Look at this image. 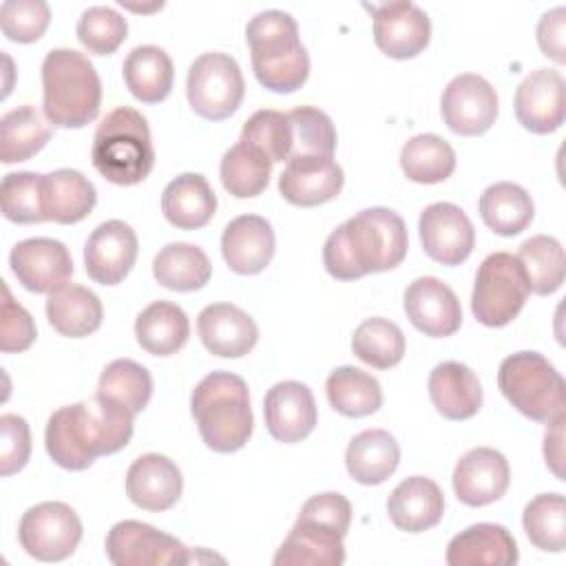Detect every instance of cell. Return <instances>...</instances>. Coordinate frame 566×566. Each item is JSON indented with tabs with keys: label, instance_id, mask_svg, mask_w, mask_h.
Returning a JSON list of instances; mask_svg holds the SVG:
<instances>
[{
	"label": "cell",
	"instance_id": "cell-1",
	"mask_svg": "<svg viewBox=\"0 0 566 566\" xmlns=\"http://www.w3.org/2000/svg\"><path fill=\"white\" fill-rule=\"evenodd\" d=\"M133 418L135 413L124 405L99 394L60 407L46 422V453L66 471H84L95 458L111 455L130 442Z\"/></svg>",
	"mask_w": 566,
	"mask_h": 566
},
{
	"label": "cell",
	"instance_id": "cell-2",
	"mask_svg": "<svg viewBox=\"0 0 566 566\" xmlns=\"http://www.w3.org/2000/svg\"><path fill=\"white\" fill-rule=\"evenodd\" d=\"M409 248L402 217L374 206L340 223L323 245V265L338 281H354L371 272L394 270Z\"/></svg>",
	"mask_w": 566,
	"mask_h": 566
},
{
	"label": "cell",
	"instance_id": "cell-3",
	"mask_svg": "<svg viewBox=\"0 0 566 566\" xmlns=\"http://www.w3.org/2000/svg\"><path fill=\"white\" fill-rule=\"evenodd\" d=\"M254 77L272 93H294L310 75V55L298 38L296 20L281 11H259L245 27Z\"/></svg>",
	"mask_w": 566,
	"mask_h": 566
},
{
	"label": "cell",
	"instance_id": "cell-4",
	"mask_svg": "<svg viewBox=\"0 0 566 566\" xmlns=\"http://www.w3.org/2000/svg\"><path fill=\"white\" fill-rule=\"evenodd\" d=\"M190 413L201 440L217 453L239 451L254 429L248 382L230 371H212L197 382Z\"/></svg>",
	"mask_w": 566,
	"mask_h": 566
},
{
	"label": "cell",
	"instance_id": "cell-5",
	"mask_svg": "<svg viewBox=\"0 0 566 566\" xmlns=\"http://www.w3.org/2000/svg\"><path fill=\"white\" fill-rule=\"evenodd\" d=\"M102 104V82L91 60L75 49H51L42 62V111L49 124L82 128Z\"/></svg>",
	"mask_w": 566,
	"mask_h": 566
},
{
	"label": "cell",
	"instance_id": "cell-6",
	"mask_svg": "<svg viewBox=\"0 0 566 566\" xmlns=\"http://www.w3.org/2000/svg\"><path fill=\"white\" fill-rule=\"evenodd\" d=\"M95 170L115 186L144 181L155 166V148L146 117L130 108H113L97 126L91 146Z\"/></svg>",
	"mask_w": 566,
	"mask_h": 566
},
{
	"label": "cell",
	"instance_id": "cell-7",
	"mask_svg": "<svg viewBox=\"0 0 566 566\" xmlns=\"http://www.w3.org/2000/svg\"><path fill=\"white\" fill-rule=\"evenodd\" d=\"M497 387L526 418L551 424L566 416V385L539 352H515L500 363Z\"/></svg>",
	"mask_w": 566,
	"mask_h": 566
},
{
	"label": "cell",
	"instance_id": "cell-8",
	"mask_svg": "<svg viewBox=\"0 0 566 566\" xmlns=\"http://www.w3.org/2000/svg\"><path fill=\"white\" fill-rule=\"evenodd\" d=\"M528 279L515 254H489L475 274L471 312L486 327L509 325L528 298Z\"/></svg>",
	"mask_w": 566,
	"mask_h": 566
},
{
	"label": "cell",
	"instance_id": "cell-9",
	"mask_svg": "<svg viewBox=\"0 0 566 566\" xmlns=\"http://www.w3.org/2000/svg\"><path fill=\"white\" fill-rule=\"evenodd\" d=\"M243 93L245 82L241 69L237 60L228 53H201L188 69V104L203 119H228L241 106Z\"/></svg>",
	"mask_w": 566,
	"mask_h": 566
},
{
	"label": "cell",
	"instance_id": "cell-10",
	"mask_svg": "<svg viewBox=\"0 0 566 566\" xmlns=\"http://www.w3.org/2000/svg\"><path fill=\"white\" fill-rule=\"evenodd\" d=\"M20 546L40 562L71 557L82 539V522L64 502H40L27 509L18 524Z\"/></svg>",
	"mask_w": 566,
	"mask_h": 566
},
{
	"label": "cell",
	"instance_id": "cell-11",
	"mask_svg": "<svg viewBox=\"0 0 566 566\" xmlns=\"http://www.w3.org/2000/svg\"><path fill=\"white\" fill-rule=\"evenodd\" d=\"M104 548L115 566H172L197 559L177 537L137 520L113 524Z\"/></svg>",
	"mask_w": 566,
	"mask_h": 566
},
{
	"label": "cell",
	"instance_id": "cell-12",
	"mask_svg": "<svg viewBox=\"0 0 566 566\" xmlns=\"http://www.w3.org/2000/svg\"><path fill=\"white\" fill-rule=\"evenodd\" d=\"M440 111L444 124L464 137L486 133L497 117L500 99L489 80L475 73L455 75L442 91Z\"/></svg>",
	"mask_w": 566,
	"mask_h": 566
},
{
	"label": "cell",
	"instance_id": "cell-13",
	"mask_svg": "<svg viewBox=\"0 0 566 566\" xmlns=\"http://www.w3.org/2000/svg\"><path fill=\"white\" fill-rule=\"evenodd\" d=\"M420 243L429 259L442 265H460L475 245V230L467 212L451 201H436L420 212Z\"/></svg>",
	"mask_w": 566,
	"mask_h": 566
},
{
	"label": "cell",
	"instance_id": "cell-14",
	"mask_svg": "<svg viewBox=\"0 0 566 566\" xmlns=\"http://www.w3.org/2000/svg\"><path fill=\"white\" fill-rule=\"evenodd\" d=\"M9 265L18 283L35 294H51L69 283L73 259L69 248L49 237H31L18 241L9 252Z\"/></svg>",
	"mask_w": 566,
	"mask_h": 566
},
{
	"label": "cell",
	"instance_id": "cell-15",
	"mask_svg": "<svg viewBox=\"0 0 566 566\" xmlns=\"http://www.w3.org/2000/svg\"><path fill=\"white\" fill-rule=\"evenodd\" d=\"M374 15V42L376 46L394 57L409 60L422 53L431 40V20L413 2H389V4H365Z\"/></svg>",
	"mask_w": 566,
	"mask_h": 566
},
{
	"label": "cell",
	"instance_id": "cell-16",
	"mask_svg": "<svg viewBox=\"0 0 566 566\" xmlns=\"http://www.w3.org/2000/svg\"><path fill=\"white\" fill-rule=\"evenodd\" d=\"M137 234L122 219L99 223L84 243L86 274L99 285H117L133 270L137 259Z\"/></svg>",
	"mask_w": 566,
	"mask_h": 566
},
{
	"label": "cell",
	"instance_id": "cell-17",
	"mask_svg": "<svg viewBox=\"0 0 566 566\" xmlns=\"http://www.w3.org/2000/svg\"><path fill=\"white\" fill-rule=\"evenodd\" d=\"M564 77L555 69L531 71L515 88L513 108L517 122L535 133L548 135L564 124L566 102H564Z\"/></svg>",
	"mask_w": 566,
	"mask_h": 566
},
{
	"label": "cell",
	"instance_id": "cell-18",
	"mask_svg": "<svg viewBox=\"0 0 566 566\" xmlns=\"http://www.w3.org/2000/svg\"><path fill=\"white\" fill-rule=\"evenodd\" d=\"M405 314L411 325L431 338H444L460 329L462 307L455 292L436 276H418L405 290Z\"/></svg>",
	"mask_w": 566,
	"mask_h": 566
},
{
	"label": "cell",
	"instance_id": "cell-19",
	"mask_svg": "<svg viewBox=\"0 0 566 566\" xmlns=\"http://www.w3.org/2000/svg\"><path fill=\"white\" fill-rule=\"evenodd\" d=\"M263 416L270 436L285 444L307 438L318 420L314 394L298 380L272 385L263 398Z\"/></svg>",
	"mask_w": 566,
	"mask_h": 566
},
{
	"label": "cell",
	"instance_id": "cell-20",
	"mask_svg": "<svg viewBox=\"0 0 566 566\" xmlns=\"http://www.w3.org/2000/svg\"><path fill=\"white\" fill-rule=\"evenodd\" d=\"M451 482L462 504L486 506L506 493L511 469L497 449L475 447L458 460Z\"/></svg>",
	"mask_w": 566,
	"mask_h": 566
},
{
	"label": "cell",
	"instance_id": "cell-21",
	"mask_svg": "<svg viewBox=\"0 0 566 566\" xmlns=\"http://www.w3.org/2000/svg\"><path fill=\"white\" fill-rule=\"evenodd\" d=\"M343 181V168L334 157H294L285 161V170L279 177V192L292 206L312 208L336 199Z\"/></svg>",
	"mask_w": 566,
	"mask_h": 566
},
{
	"label": "cell",
	"instance_id": "cell-22",
	"mask_svg": "<svg viewBox=\"0 0 566 566\" xmlns=\"http://www.w3.org/2000/svg\"><path fill=\"white\" fill-rule=\"evenodd\" d=\"M184 491L179 467L159 453H144L126 471V495L144 511H168Z\"/></svg>",
	"mask_w": 566,
	"mask_h": 566
},
{
	"label": "cell",
	"instance_id": "cell-23",
	"mask_svg": "<svg viewBox=\"0 0 566 566\" xmlns=\"http://www.w3.org/2000/svg\"><path fill=\"white\" fill-rule=\"evenodd\" d=\"M203 347L221 358H241L259 340V327L248 312L232 303L206 305L197 316Z\"/></svg>",
	"mask_w": 566,
	"mask_h": 566
},
{
	"label": "cell",
	"instance_id": "cell-24",
	"mask_svg": "<svg viewBox=\"0 0 566 566\" xmlns=\"http://www.w3.org/2000/svg\"><path fill=\"white\" fill-rule=\"evenodd\" d=\"M274 230L265 217H234L221 234V254L237 274H259L274 256Z\"/></svg>",
	"mask_w": 566,
	"mask_h": 566
},
{
	"label": "cell",
	"instance_id": "cell-25",
	"mask_svg": "<svg viewBox=\"0 0 566 566\" xmlns=\"http://www.w3.org/2000/svg\"><path fill=\"white\" fill-rule=\"evenodd\" d=\"M520 553L515 537L502 524H471L451 537L447 546L449 566H511Z\"/></svg>",
	"mask_w": 566,
	"mask_h": 566
},
{
	"label": "cell",
	"instance_id": "cell-26",
	"mask_svg": "<svg viewBox=\"0 0 566 566\" xmlns=\"http://www.w3.org/2000/svg\"><path fill=\"white\" fill-rule=\"evenodd\" d=\"M343 537L327 524L296 517L274 555V566H340L345 562Z\"/></svg>",
	"mask_w": 566,
	"mask_h": 566
},
{
	"label": "cell",
	"instance_id": "cell-27",
	"mask_svg": "<svg viewBox=\"0 0 566 566\" xmlns=\"http://www.w3.org/2000/svg\"><path fill=\"white\" fill-rule=\"evenodd\" d=\"M387 513L396 528L407 533H422L442 520L444 493L433 480L424 475L405 478L389 493Z\"/></svg>",
	"mask_w": 566,
	"mask_h": 566
},
{
	"label": "cell",
	"instance_id": "cell-28",
	"mask_svg": "<svg viewBox=\"0 0 566 566\" xmlns=\"http://www.w3.org/2000/svg\"><path fill=\"white\" fill-rule=\"evenodd\" d=\"M429 398L447 420H469L482 407V385L464 363L444 360L429 374Z\"/></svg>",
	"mask_w": 566,
	"mask_h": 566
},
{
	"label": "cell",
	"instance_id": "cell-29",
	"mask_svg": "<svg viewBox=\"0 0 566 566\" xmlns=\"http://www.w3.org/2000/svg\"><path fill=\"white\" fill-rule=\"evenodd\" d=\"M161 212L179 230L203 228L217 212V195L199 172H184L161 192Z\"/></svg>",
	"mask_w": 566,
	"mask_h": 566
},
{
	"label": "cell",
	"instance_id": "cell-30",
	"mask_svg": "<svg viewBox=\"0 0 566 566\" xmlns=\"http://www.w3.org/2000/svg\"><path fill=\"white\" fill-rule=\"evenodd\" d=\"M95 186L73 168H57L42 177V210L46 221L77 223L95 208Z\"/></svg>",
	"mask_w": 566,
	"mask_h": 566
},
{
	"label": "cell",
	"instance_id": "cell-31",
	"mask_svg": "<svg viewBox=\"0 0 566 566\" xmlns=\"http://www.w3.org/2000/svg\"><path fill=\"white\" fill-rule=\"evenodd\" d=\"M44 310L51 327L69 338H82L97 332L104 316L99 296L77 283H66L53 290Z\"/></svg>",
	"mask_w": 566,
	"mask_h": 566
},
{
	"label": "cell",
	"instance_id": "cell-32",
	"mask_svg": "<svg viewBox=\"0 0 566 566\" xmlns=\"http://www.w3.org/2000/svg\"><path fill=\"white\" fill-rule=\"evenodd\" d=\"M400 462V447L385 429H365L352 438L345 451L347 473L360 484H382Z\"/></svg>",
	"mask_w": 566,
	"mask_h": 566
},
{
	"label": "cell",
	"instance_id": "cell-33",
	"mask_svg": "<svg viewBox=\"0 0 566 566\" xmlns=\"http://www.w3.org/2000/svg\"><path fill=\"white\" fill-rule=\"evenodd\" d=\"M135 336L139 347L148 354L172 356L190 336L188 314L177 303L153 301L137 314Z\"/></svg>",
	"mask_w": 566,
	"mask_h": 566
},
{
	"label": "cell",
	"instance_id": "cell-34",
	"mask_svg": "<svg viewBox=\"0 0 566 566\" xmlns=\"http://www.w3.org/2000/svg\"><path fill=\"white\" fill-rule=\"evenodd\" d=\"M124 82L135 99L144 104L164 102L170 95L175 69L170 55L155 44L135 46L122 66Z\"/></svg>",
	"mask_w": 566,
	"mask_h": 566
},
{
	"label": "cell",
	"instance_id": "cell-35",
	"mask_svg": "<svg viewBox=\"0 0 566 566\" xmlns=\"http://www.w3.org/2000/svg\"><path fill=\"white\" fill-rule=\"evenodd\" d=\"M478 210L484 226L500 237L520 234L535 217V203L531 195L513 181H497L484 188L478 201Z\"/></svg>",
	"mask_w": 566,
	"mask_h": 566
},
{
	"label": "cell",
	"instance_id": "cell-36",
	"mask_svg": "<svg viewBox=\"0 0 566 566\" xmlns=\"http://www.w3.org/2000/svg\"><path fill=\"white\" fill-rule=\"evenodd\" d=\"M212 274L208 254L192 243L175 241L164 245L153 261V276L159 285L175 292L201 290Z\"/></svg>",
	"mask_w": 566,
	"mask_h": 566
},
{
	"label": "cell",
	"instance_id": "cell-37",
	"mask_svg": "<svg viewBox=\"0 0 566 566\" xmlns=\"http://www.w3.org/2000/svg\"><path fill=\"white\" fill-rule=\"evenodd\" d=\"M53 128L46 124L42 113L31 106L22 104L0 119V159L2 164H18L31 159L40 153L46 142L51 139Z\"/></svg>",
	"mask_w": 566,
	"mask_h": 566
},
{
	"label": "cell",
	"instance_id": "cell-38",
	"mask_svg": "<svg viewBox=\"0 0 566 566\" xmlns=\"http://www.w3.org/2000/svg\"><path fill=\"white\" fill-rule=\"evenodd\" d=\"M327 400L334 411L347 418H363L376 413L382 405L380 382L352 365L336 367L325 380Z\"/></svg>",
	"mask_w": 566,
	"mask_h": 566
},
{
	"label": "cell",
	"instance_id": "cell-39",
	"mask_svg": "<svg viewBox=\"0 0 566 566\" xmlns=\"http://www.w3.org/2000/svg\"><path fill=\"white\" fill-rule=\"evenodd\" d=\"M400 168L416 184H440L455 170V150L440 135L420 133L400 148Z\"/></svg>",
	"mask_w": 566,
	"mask_h": 566
},
{
	"label": "cell",
	"instance_id": "cell-40",
	"mask_svg": "<svg viewBox=\"0 0 566 566\" xmlns=\"http://www.w3.org/2000/svg\"><path fill=\"white\" fill-rule=\"evenodd\" d=\"M272 175V161L250 144L230 146L219 166V177L223 188L237 199H250L261 195Z\"/></svg>",
	"mask_w": 566,
	"mask_h": 566
},
{
	"label": "cell",
	"instance_id": "cell-41",
	"mask_svg": "<svg viewBox=\"0 0 566 566\" xmlns=\"http://www.w3.org/2000/svg\"><path fill=\"white\" fill-rule=\"evenodd\" d=\"M515 256L526 272L531 292L546 296L562 287L564 274H566V261H564V248L555 237L535 234L520 245Z\"/></svg>",
	"mask_w": 566,
	"mask_h": 566
},
{
	"label": "cell",
	"instance_id": "cell-42",
	"mask_svg": "<svg viewBox=\"0 0 566 566\" xmlns=\"http://www.w3.org/2000/svg\"><path fill=\"white\" fill-rule=\"evenodd\" d=\"M531 544L546 553H562L566 546V500L562 493L535 495L522 513Z\"/></svg>",
	"mask_w": 566,
	"mask_h": 566
},
{
	"label": "cell",
	"instance_id": "cell-43",
	"mask_svg": "<svg viewBox=\"0 0 566 566\" xmlns=\"http://www.w3.org/2000/svg\"><path fill=\"white\" fill-rule=\"evenodd\" d=\"M352 352L376 369L396 367L405 356V334L389 318L374 316L363 321L352 336Z\"/></svg>",
	"mask_w": 566,
	"mask_h": 566
},
{
	"label": "cell",
	"instance_id": "cell-44",
	"mask_svg": "<svg viewBox=\"0 0 566 566\" xmlns=\"http://www.w3.org/2000/svg\"><path fill=\"white\" fill-rule=\"evenodd\" d=\"M97 394L117 400L137 416L146 409L153 396V376L144 365L130 358H117L99 374Z\"/></svg>",
	"mask_w": 566,
	"mask_h": 566
},
{
	"label": "cell",
	"instance_id": "cell-45",
	"mask_svg": "<svg viewBox=\"0 0 566 566\" xmlns=\"http://www.w3.org/2000/svg\"><path fill=\"white\" fill-rule=\"evenodd\" d=\"M285 115L290 122V159L334 157L336 128L325 111L316 106H298Z\"/></svg>",
	"mask_w": 566,
	"mask_h": 566
},
{
	"label": "cell",
	"instance_id": "cell-46",
	"mask_svg": "<svg viewBox=\"0 0 566 566\" xmlns=\"http://www.w3.org/2000/svg\"><path fill=\"white\" fill-rule=\"evenodd\" d=\"M42 177L40 172L22 170L4 175L0 184V203L4 219L13 223H42Z\"/></svg>",
	"mask_w": 566,
	"mask_h": 566
},
{
	"label": "cell",
	"instance_id": "cell-47",
	"mask_svg": "<svg viewBox=\"0 0 566 566\" xmlns=\"http://www.w3.org/2000/svg\"><path fill=\"white\" fill-rule=\"evenodd\" d=\"M80 44L93 55H111L128 33L126 18L111 7H88L75 27Z\"/></svg>",
	"mask_w": 566,
	"mask_h": 566
},
{
	"label": "cell",
	"instance_id": "cell-48",
	"mask_svg": "<svg viewBox=\"0 0 566 566\" xmlns=\"http://www.w3.org/2000/svg\"><path fill=\"white\" fill-rule=\"evenodd\" d=\"M239 142L259 148L272 164L290 159V122L274 108H261L248 117Z\"/></svg>",
	"mask_w": 566,
	"mask_h": 566
},
{
	"label": "cell",
	"instance_id": "cell-49",
	"mask_svg": "<svg viewBox=\"0 0 566 566\" xmlns=\"http://www.w3.org/2000/svg\"><path fill=\"white\" fill-rule=\"evenodd\" d=\"M51 9L44 0H4L0 4V29L7 40L29 44L44 35Z\"/></svg>",
	"mask_w": 566,
	"mask_h": 566
},
{
	"label": "cell",
	"instance_id": "cell-50",
	"mask_svg": "<svg viewBox=\"0 0 566 566\" xmlns=\"http://www.w3.org/2000/svg\"><path fill=\"white\" fill-rule=\"evenodd\" d=\"M2 323H0V349L4 354H13V352H24L33 345L38 329L35 323L31 318V314L18 303L13 301L9 285L2 281Z\"/></svg>",
	"mask_w": 566,
	"mask_h": 566
},
{
	"label": "cell",
	"instance_id": "cell-51",
	"mask_svg": "<svg viewBox=\"0 0 566 566\" xmlns=\"http://www.w3.org/2000/svg\"><path fill=\"white\" fill-rule=\"evenodd\" d=\"M0 473L11 475L24 469L31 455V431L22 416H0Z\"/></svg>",
	"mask_w": 566,
	"mask_h": 566
},
{
	"label": "cell",
	"instance_id": "cell-52",
	"mask_svg": "<svg viewBox=\"0 0 566 566\" xmlns=\"http://www.w3.org/2000/svg\"><path fill=\"white\" fill-rule=\"evenodd\" d=\"M298 517L327 524V526L336 528L340 535H347L349 524H352V504L345 495H340L336 491H325V493L312 495L301 506Z\"/></svg>",
	"mask_w": 566,
	"mask_h": 566
},
{
	"label": "cell",
	"instance_id": "cell-53",
	"mask_svg": "<svg viewBox=\"0 0 566 566\" xmlns=\"http://www.w3.org/2000/svg\"><path fill=\"white\" fill-rule=\"evenodd\" d=\"M537 44L542 53L557 64L566 62V9L555 7L546 11L537 22Z\"/></svg>",
	"mask_w": 566,
	"mask_h": 566
},
{
	"label": "cell",
	"instance_id": "cell-54",
	"mask_svg": "<svg viewBox=\"0 0 566 566\" xmlns=\"http://www.w3.org/2000/svg\"><path fill=\"white\" fill-rule=\"evenodd\" d=\"M562 440H564V418L562 420H555L548 424L546 429V436H544V458H546V467H551V471L564 480V473H562Z\"/></svg>",
	"mask_w": 566,
	"mask_h": 566
}]
</instances>
